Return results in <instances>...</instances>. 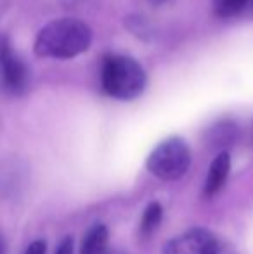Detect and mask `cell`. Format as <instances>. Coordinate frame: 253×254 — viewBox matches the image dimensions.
<instances>
[{
	"mask_svg": "<svg viewBox=\"0 0 253 254\" xmlns=\"http://www.w3.org/2000/svg\"><path fill=\"white\" fill-rule=\"evenodd\" d=\"M148 170L162 180H177L184 177L191 164L189 145L179 137H170L160 142L149 154Z\"/></svg>",
	"mask_w": 253,
	"mask_h": 254,
	"instance_id": "obj_3",
	"label": "cell"
},
{
	"mask_svg": "<svg viewBox=\"0 0 253 254\" xmlns=\"http://www.w3.org/2000/svg\"><path fill=\"white\" fill-rule=\"evenodd\" d=\"M24 254H45V242L44 241H35L30 244Z\"/></svg>",
	"mask_w": 253,
	"mask_h": 254,
	"instance_id": "obj_11",
	"label": "cell"
},
{
	"mask_svg": "<svg viewBox=\"0 0 253 254\" xmlns=\"http://www.w3.org/2000/svg\"><path fill=\"white\" fill-rule=\"evenodd\" d=\"M2 78L5 90H9L12 95L23 94L30 81L26 64L10 51L5 40L2 42Z\"/></svg>",
	"mask_w": 253,
	"mask_h": 254,
	"instance_id": "obj_5",
	"label": "cell"
},
{
	"mask_svg": "<svg viewBox=\"0 0 253 254\" xmlns=\"http://www.w3.org/2000/svg\"><path fill=\"white\" fill-rule=\"evenodd\" d=\"M163 209L158 202H151L144 209V214L141 218V235L142 237H149L151 234H155L158 230L160 223H162Z\"/></svg>",
	"mask_w": 253,
	"mask_h": 254,
	"instance_id": "obj_8",
	"label": "cell"
},
{
	"mask_svg": "<svg viewBox=\"0 0 253 254\" xmlns=\"http://www.w3.org/2000/svg\"><path fill=\"white\" fill-rule=\"evenodd\" d=\"M92 44V30L77 17H61L47 23L35 37V54L51 59H71Z\"/></svg>",
	"mask_w": 253,
	"mask_h": 254,
	"instance_id": "obj_1",
	"label": "cell"
},
{
	"mask_svg": "<svg viewBox=\"0 0 253 254\" xmlns=\"http://www.w3.org/2000/svg\"><path fill=\"white\" fill-rule=\"evenodd\" d=\"M220 242L208 230L194 228L170 239L163 248V254H217Z\"/></svg>",
	"mask_w": 253,
	"mask_h": 254,
	"instance_id": "obj_4",
	"label": "cell"
},
{
	"mask_svg": "<svg viewBox=\"0 0 253 254\" xmlns=\"http://www.w3.org/2000/svg\"><path fill=\"white\" fill-rule=\"evenodd\" d=\"M217 254H236V251H234L233 248H229V246L220 244V246H219V251H217Z\"/></svg>",
	"mask_w": 253,
	"mask_h": 254,
	"instance_id": "obj_12",
	"label": "cell"
},
{
	"mask_svg": "<svg viewBox=\"0 0 253 254\" xmlns=\"http://www.w3.org/2000/svg\"><path fill=\"white\" fill-rule=\"evenodd\" d=\"M102 90L118 101H132L146 88V73L130 56H109L101 71Z\"/></svg>",
	"mask_w": 253,
	"mask_h": 254,
	"instance_id": "obj_2",
	"label": "cell"
},
{
	"mask_svg": "<svg viewBox=\"0 0 253 254\" xmlns=\"http://www.w3.org/2000/svg\"><path fill=\"white\" fill-rule=\"evenodd\" d=\"M252 3H253V0H252Z\"/></svg>",
	"mask_w": 253,
	"mask_h": 254,
	"instance_id": "obj_14",
	"label": "cell"
},
{
	"mask_svg": "<svg viewBox=\"0 0 253 254\" xmlns=\"http://www.w3.org/2000/svg\"><path fill=\"white\" fill-rule=\"evenodd\" d=\"M248 5V0H212L213 12L219 17H234Z\"/></svg>",
	"mask_w": 253,
	"mask_h": 254,
	"instance_id": "obj_9",
	"label": "cell"
},
{
	"mask_svg": "<svg viewBox=\"0 0 253 254\" xmlns=\"http://www.w3.org/2000/svg\"><path fill=\"white\" fill-rule=\"evenodd\" d=\"M229 170H231V157L226 151H222L212 161V166H210L208 175H206L205 195L212 197V195H215L224 187L227 177H229Z\"/></svg>",
	"mask_w": 253,
	"mask_h": 254,
	"instance_id": "obj_6",
	"label": "cell"
},
{
	"mask_svg": "<svg viewBox=\"0 0 253 254\" xmlns=\"http://www.w3.org/2000/svg\"><path fill=\"white\" fill-rule=\"evenodd\" d=\"M109 251L108 246V228L97 223L85 234L82 242L80 254H106Z\"/></svg>",
	"mask_w": 253,
	"mask_h": 254,
	"instance_id": "obj_7",
	"label": "cell"
},
{
	"mask_svg": "<svg viewBox=\"0 0 253 254\" xmlns=\"http://www.w3.org/2000/svg\"><path fill=\"white\" fill-rule=\"evenodd\" d=\"M56 254H73V239L71 237H64L59 244Z\"/></svg>",
	"mask_w": 253,
	"mask_h": 254,
	"instance_id": "obj_10",
	"label": "cell"
},
{
	"mask_svg": "<svg viewBox=\"0 0 253 254\" xmlns=\"http://www.w3.org/2000/svg\"><path fill=\"white\" fill-rule=\"evenodd\" d=\"M106 254H125V253H122V251H116V249H109Z\"/></svg>",
	"mask_w": 253,
	"mask_h": 254,
	"instance_id": "obj_13",
	"label": "cell"
}]
</instances>
